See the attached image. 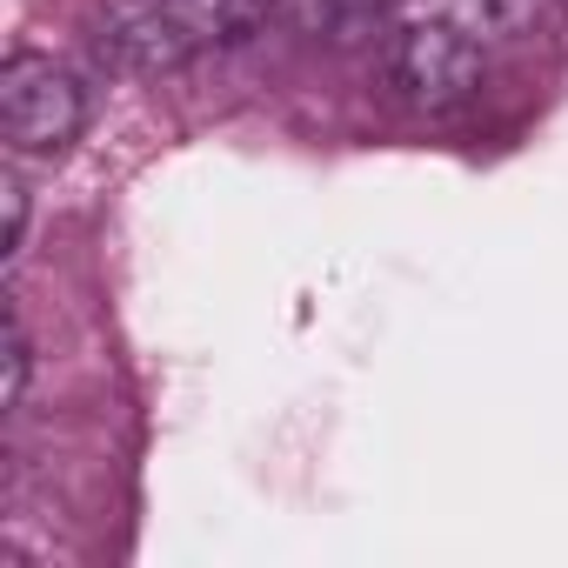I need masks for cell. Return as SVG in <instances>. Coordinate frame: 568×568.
I'll return each mask as SVG.
<instances>
[{
  "mask_svg": "<svg viewBox=\"0 0 568 568\" xmlns=\"http://www.w3.org/2000/svg\"><path fill=\"white\" fill-rule=\"evenodd\" d=\"M274 0H108L94 28L101 61L121 74H174L261 28Z\"/></svg>",
  "mask_w": 568,
  "mask_h": 568,
  "instance_id": "cell-1",
  "label": "cell"
},
{
  "mask_svg": "<svg viewBox=\"0 0 568 568\" xmlns=\"http://www.w3.org/2000/svg\"><path fill=\"white\" fill-rule=\"evenodd\" d=\"M88 128V88L54 54H8L0 68V141L14 154H61Z\"/></svg>",
  "mask_w": 568,
  "mask_h": 568,
  "instance_id": "cell-2",
  "label": "cell"
},
{
  "mask_svg": "<svg viewBox=\"0 0 568 568\" xmlns=\"http://www.w3.org/2000/svg\"><path fill=\"white\" fill-rule=\"evenodd\" d=\"M388 74L415 108L448 114L481 88V41H468L462 28H448L435 14H408L388 41Z\"/></svg>",
  "mask_w": 568,
  "mask_h": 568,
  "instance_id": "cell-3",
  "label": "cell"
},
{
  "mask_svg": "<svg viewBox=\"0 0 568 568\" xmlns=\"http://www.w3.org/2000/svg\"><path fill=\"white\" fill-rule=\"evenodd\" d=\"M535 8L541 0H422V14H435V21H448V28H462L468 41H515L528 21H535Z\"/></svg>",
  "mask_w": 568,
  "mask_h": 568,
  "instance_id": "cell-4",
  "label": "cell"
},
{
  "mask_svg": "<svg viewBox=\"0 0 568 568\" xmlns=\"http://www.w3.org/2000/svg\"><path fill=\"white\" fill-rule=\"evenodd\" d=\"M395 8H402V0H308V14H315L322 28H335V34H368V28H382Z\"/></svg>",
  "mask_w": 568,
  "mask_h": 568,
  "instance_id": "cell-5",
  "label": "cell"
},
{
  "mask_svg": "<svg viewBox=\"0 0 568 568\" xmlns=\"http://www.w3.org/2000/svg\"><path fill=\"white\" fill-rule=\"evenodd\" d=\"M28 368H34V342H28L21 308H8V388H0V402H8V408H21V395H28Z\"/></svg>",
  "mask_w": 568,
  "mask_h": 568,
  "instance_id": "cell-6",
  "label": "cell"
},
{
  "mask_svg": "<svg viewBox=\"0 0 568 568\" xmlns=\"http://www.w3.org/2000/svg\"><path fill=\"white\" fill-rule=\"evenodd\" d=\"M0 194H8V254H21V241H28V187L8 174V187H0Z\"/></svg>",
  "mask_w": 568,
  "mask_h": 568,
  "instance_id": "cell-7",
  "label": "cell"
}]
</instances>
